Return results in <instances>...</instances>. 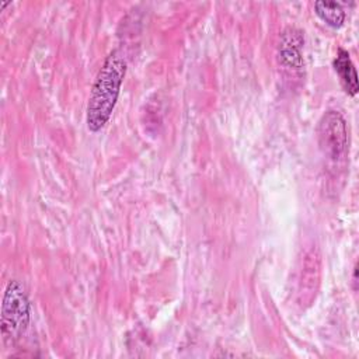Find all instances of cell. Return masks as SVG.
<instances>
[{"label":"cell","mask_w":359,"mask_h":359,"mask_svg":"<svg viewBox=\"0 0 359 359\" xmlns=\"http://www.w3.org/2000/svg\"><path fill=\"white\" fill-rule=\"evenodd\" d=\"M303 46H304L303 31L296 27H286L280 32L279 43H278L279 65L290 73H300L304 66Z\"/></svg>","instance_id":"obj_4"},{"label":"cell","mask_w":359,"mask_h":359,"mask_svg":"<svg viewBox=\"0 0 359 359\" xmlns=\"http://www.w3.org/2000/svg\"><path fill=\"white\" fill-rule=\"evenodd\" d=\"M317 140L323 156L332 164L346 161L349 151L348 129L344 116L338 111H327L317 126Z\"/></svg>","instance_id":"obj_3"},{"label":"cell","mask_w":359,"mask_h":359,"mask_svg":"<svg viewBox=\"0 0 359 359\" xmlns=\"http://www.w3.org/2000/svg\"><path fill=\"white\" fill-rule=\"evenodd\" d=\"M332 65H334V69L341 80L344 90L346 91V94H349L351 97H355L358 94L359 84H358L356 70H355V66L352 63V59H351L348 50L339 48Z\"/></svg>","instance_id":"obj_5"},{"label":"cell","mask_w":359,"mask_h":359,"mask_svg":"<svg viewBox=\"0 0 359 359\" xmlns=\"http://www.w3.org/2000/svg\"><path fill=\"white\" fill-rule=\"evenodd\" d=\"M125 73L126 59L119 49H114L105 57L91 87L86 115L87 128L91 132H98L108 123L115 109Z\"/></svg>","instance_id":"obj_1"},{"label":"cell","mask_w":359,"mask_h":359,"mask_svg":"<svg viewBox=\"0 0 359 359\" xmlns=\"http://www.w3.org/2000/svg\"><path fill=\"white\" fill-rule=\"evenodd\" d=\"M314 13L330 27L339 28L345 21V11L337 1L320 0L314 3Z\"/></svg>","instance_id":"obj_6"},{"label":"cell","mask_w":359,"mask_h":359,"mask_svg":"<svg viewBox=\"0 0 359 359\" xmlns=\"http://www.w3.org/2000/svg\"><path fill=\"white\" fill-rule=\"evenodd\" d=\"M29 324V300L18 280H10L1 303V335L8 345L15 344Z\"/></svg>","instance_id":"obj_2"}]
</instances>
